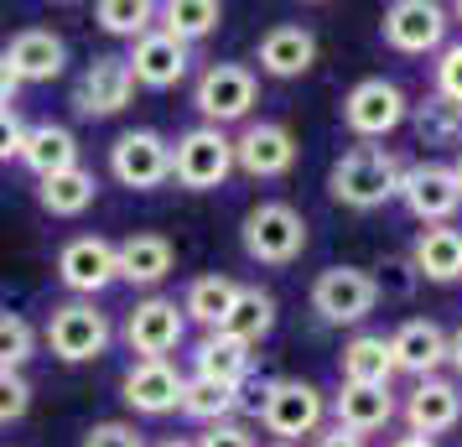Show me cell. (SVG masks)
Segmentation results:
<instances>
[{"label":"cell","mask_w":462,"mask_h":447,"mask_svg":"<svg viewBox=\"0 0 462 447\" xmlns=\"http://www.w3.org/2000/svg\"><path fill=\"white\" fill-rule=\"evenodd\" d=\"M400 172L405 167H400V156L390 146L358 141V146H348L333 162L328 192H333V203H343V209L369 213V209H384V203L400 192Z\"/></svg>","instance_id":"6da1fadb"},{"label":"cell","mask_w":462,"mask_h":447,"mask_svg":"<svg viewBox=\"0 0 462 447\" xmlns=\"http://www.w3.org/2000/svg\"><path fill=\"white\" fill-rule=\"evenodd\" d=\"M239 239H245V256L254 260V265H291L301 250H307V219L291 209V203H254L250 213H245V229H239Z\"/></svg>","instance_id":"7a4b0ae2"},{"label":"cell","mask_w":462,"mask_h":447,"mask_svg":"<svg viewBox=\"0 0 462 447\" xmlns=\"http://www.w3.org/2000/svg\"><path fill=\"white\" fill-rule=\"evenodd\" d=\"M328 422V396L307 380H271L260 390V426L281 442H301Z\"/></svg>","instance_id":"3957f363"},{"label":"cell","mask_w":462,"mask_h":447,"mask_svg":"<svg viewBox=\"0 0 462 447\" xmlns=\"http://www.w3.org/2000/svg\"><path fill=\"white\" fill-rule=\"evenodd\" d=\"M42 339L47 349H52V359H63V364H88V359H99L109 349V318L94 307V302H58L52 312H47V328H42Z\"/></svg>","instance_id":"277c9868"},{"label":"cell","mask_w":462,"mask_h":447,"mask_svg":"<svg viewBox=\"0 0 462 447\" xmlns=\"http://www.w3.org/2000/svg\"><path fill=\"white\" fill-rule=\"evenodd\" d=\"M234 172V141L213 126H192L177 135L171 146V177L188 192H208L224 188V177Z\"/></svg>","instance_id":"5b68a950"},{"label":"cell","mask_w":462,"mask_h":447,"mask_svg":"<svg viewBox=\"0 0 462 447\" xmlns=\"http://www.w3.org/2000/svg\"><path fill=\"white\" fill-rule=\"evenodd\" d=\"M254 94H260L254 68H245V63H208L203 73H198L192 105H198V115H203L213 130H224V126H234V120L250 115Z\"/></svg>","instance_id":"8992f818"},{"label":"cell","mask_w":462,"mask_h":447,"mask_svg":"<svg viewBox=\"0 0 462 447\" xmlns=\"http://www.w3.org/2000/svg\"><path fill=\"white\" fill-rule=\"evenodd\" d=\"M379 302V286L369 271H358V265H328L322 276L312 281V312L322 322H333V328H354L374 312Z\"/></svg>","instance_id":"52a82bcc"},{"label":"cell","mask_w":462,"mask_h":447,"mask_svg":"<svg viewBox=\"0 0 462 447\" xmlns=\"http://www.w3.org/2000/svg\"><path fill=\"white\" fill-rule=\"evenodd\" d=\"M109 172L120 188L151 192L171 182V141L156 135V130H125L115 146H109Z\"/></svg>","instance_id":"ba28073f"},{"label":"cell","mask_w":462,"mask_h":447,"mask_svg":"<svg viewBox=\"0 0 462 447\" xmlns=\"http://www.w3.org/2000/svg\"><path fill=\"white\" fill-rule=\"evenodd\" d=\"M405 115H411V105H405L400 84H390V79H364L343 99V126L354 130L358 141H384L390 130L405 126Z\"/></svg>","instance_id":"9c48e42d"},{"label":"cell","mask_w":462,"mask_h":447,"mask_svg":"<svg viewBox=\"0 0 462 447\" xmlns=\"http://www.w3.org/2000/svg\"><path fill=\"white\" fill-rule=\"evenodd\" d=\"M188 339V318H182V307L171 297H146L130 307L125 318V343L135 359H167L177 354Z\"/></svg>","instance_id":"30bf717a"},{"label":"cell","mask_w":462,"mask_h":447,"mask_svg":"<svg viewBox=\"0 0 462 447\" xmlns=\"http://www.w3.org/2000/svg\"><path fill=\"white\" fill-rule=\"evenodd\" d=\"M395 198L416 213L420 224H447L462 209V188H457V177H452L447 162H416V167H405Z\"/></svg>","instance_id":"8fae6325"},{"label":"cell","mask_w":462,"mask_h":447,"mask_svg":"<svg viewBox=\"0 0 462 447\" xmlns=\"http://www.w3.org/2000/svg\"><path fill=\"white\" fill-rule=\"evenodd\" d=\"M130 99H135V79H130L125 58H115V52L94 58V63L84 68V79L73 84V109H79L84 120H109V115H120Z\"/></svg>","instance_id":"7c38bea8"},{"label":"cell","mask_w":462,"mask_h":447,"mask_svg":"<svg viewBox=\"0 0 462 447\" xmlns=\"http://www.w3.org/2000/svg\"><path fill=\"white\" fill-rule=\"evenodd\" d=\"M58 276H63V286L73 292L79 302H94L99 292H109L115 286V245L99 235H79L68 239L63 250H58Z\"/></svg>","instance_id":"4fadbf2b"},{"label":"cell","mask_w":462,"mask_h":447,"mask_svg":"<svg viewBox=\"0 0 462 447\" xmlns=\"http://www.w3.org/2000/svg\"><path fill=\"white\" fill-rule=\"evenodd\" d=\"M182 385H188V375H177L171 359H135L120 380V401L135 416H171L182 405Z\"/></svg>","instance_id":"5bb4252c"},{"label":"cell","mask_w":462,"mask_h":447,"mask_svg":"<svg viewBox=\"0 0 462 447\" xmlns=\"http://www.w3.org/2000/svg\"><path fill=\"white\" fill-rule=\"evenodd\" d=\"M384 42L405 52V58H420V52H437L441 37H447V11L437 0H395L384 11Z\"/></svg>","instance_id":"9a60e30c"},{"label":"cell","mask_w":462,"mask_h":447,"mask_svg":"<svg viewBox=\"0 0 462 447\" xmlns=\"http://www.w3.org/2000/svg\"><path fill=\"white\" fill-rule=\"evenodd\" d=\"M234 167L245 177H286L296 167V135L275 120H254L234 141Z\"/></svg>","instance_id":"2e32d148"},{"label":"cell","mask_w":462,"mask_h":447,"mask_svg":"<svg viewBox=\"0 0 462 447\" xmlns=\"http://www.w3.org/2000/svg\"><path fill=\"white\" fill-rule=\"evenodd\" d=\"M130 79L135 84H146V88H171V84H182L188 79V68H192V47H182L177 37H167L162 26H151L146 37H135L130 42Z\"/></svg>","instance_id":"e0dca14e"},{"label":"cell","mask_w":462,"mask_h":447,"mask_svg":"<svg viewBox=\"0 0 462 447\" xmlns=\"http://www.w3.org/2000/svg\"><path fill=\"white\" fill-rule=\"evenodd\" d=\"M0 58L11 63V73H16L22 84H47V79H58L68 68V42L58 32H47V26H26V32H16V37L5 42Z\"/></svg>","instance_id":"ac0fdd59"},{"label":"cell","mask_w":462,"mask_h":447,"mask_svg":"<svg viewBox=\"0 0 462 447\" xmlns=\"http://www.w3.org/2000/svg\"><path fill=\"white\" fill-rule=\"evenodd\" d=\"M390 359H395V369H405V375L431 380L441 364H447V333H441V322L405 318L395 333H390Z\"/></svg>","instance_id":"d6986e66"},{"label":"cell","mask_w":462,"mask_h":447,"mask_svg":"<svg viewBox=\"0 0 462 447\" xmlns=\"http://www.w3.org/2000/svg\"><path fill=\"white\" fill-rule=\"evenodd\" d=\"M405 422L416 437H441L462 422V390L457 380H416V390L405 396Z\"/></svg>","instance_id":"ffe728a7"},{"label":"cell","mask_w":462,"mask_h":447,"mask_svg":"<svg viewBox=\"0 0 462 447\" xmlns=\"http://www.w3.org/2000/svg\"><path fill=\"white\" fill-rule=\"evenodd\" d=\"M171 265H177V250H171L167 235L141 229V235L115 245V276L130 281V286H156V281L171 276Z\"/></svg>","instance_id":"44dd1931"},{"label":"cell","mask_w":462,"mask_h":447,"mask_svg":"<svg viewBox=\"0 0 462 447\" xmlns=\"http://www.w3.org/2000/svg\"><path fill=\"white\" fill-rule=\"evenodd\" d=\"M254 58H260V68H265L271 79H301V73L317 63V37L301 22H281L260 37V52H254Z\"/></svg>","instance_id":"7402d4cb"},{"label":"cell","mask_w":462,"mask_h":447,"mask_svg":"<svg viewBox=\"0 0 462 447\" xmlns=\"http://www.w3.org/2000/svg\"><path fill=\"white\" fill-rule=\"evenodd\" d=\"M333 422L358 432V437H374L395 422V396L390 385H343L333 396Z\"/></svg>","instance_id":"603a6c76"},{"label":"cell","mask_w":462,"mask_h":447,"mask_svg":"<svg viewBox=\"0 0 462 447\" xmlns=\"http://www.w3.org/2000/svg\"><path fill=\"white\" fill-rule=\"evenodd\" d=\"M411 271L420 281H437V286L462 281V229H452V224H426L416 235V250H411Z\"/></svg>","instance_id":"cb8c5ba5"},{"label":"cell","mask_w":462,"mask_h":447,"mask_svg":"<svg viewBox=\"0 0 462 447\" xmlns=\"http://www.w3.org/2000/svg\"><path fill=\"white\" fill-rule=\"evenodd\" d=\"M250 369H254V354L245 343H234L229 333H203L198 349H192V380H213V385L239 390L250 380Z\"/></svg>","instance_id":"d4e9b609"},{"label":"cell","mask_w":462,"mask_h":447,"mask_svg":"<svg viewBox=\"0 0 462 447\" xmlns=\"http://www.w3.org/2000/svg\"><path fill=\"white\" fill-rule=\"evenodd\" d=\"M22 162L37 172V182H42V177H58V172L79 167V135H73L68 126H52V120H42V126H26Z\"/></svg>","instance_id":"484cf974"},{"label":"cell","mask_w":462,"mask_h":447,"mask_svg":"<svg viewBox=\"0 0 462 447\" xmlns=\"http://www.w3.org/2000/svg\"><path fill=\"white\" fill-rule=\"evenodd\" d=\"M337 369H343V385H390V375H395L390 339L384 333H358V339H348Z\"/></svg>","instance_id":"4316f807"},{"label":"cell","mask_w":462,"mask_h":447,"mask_svg":"<svg viewBox=\"0 0 462 447\" xmlns=\"http://www.w3.org/2000/svg\"><path fill=\"white\" fill-rule=\"evenodd\" d=\"M271 328H275V297L271 292H260V286H239L229 318L218 322V333H229V339L245 343V349H254Z\"/></svg>","instance_id":"83f0119b"},{"label":"cell","mask_w":462,"mask_h":447,"mask_svg":"<svg viewBox=\"0 0 462 447\" xmlns=\"http://www.w3.org/2000/svg\"><path fill=\"white\" fill-rule=\"evenodd\" d=\"M94 192H99L94 172L68 167V172H58V177H42V182H37V203H42L52 219H79V213L94 203Z\"/></svg>","instance_id":"f1b7e54d"},{"label":"cell","mask_w":462,"mask_h":447,"mask_svg":"<svg viewBox=\"0 0 462 447\" xmlns=\"http://www.w3.org/2000/svg\"><path fill=\"white\" fill-rule=\"evenodd\" d=\"M156 22H162L167 37L192 47V42H203L208 32H218L224 5H218V0H167V5H156Z\"/></svg>","instance_id":"f546056e"},{"label":"cell","mask_w":462,"mask_h":447,"mask_svg":"<svg viewBox=\"0 0 462 447\" xmlns=\"http://www.w3.org/2000/svg\"><path fill=\"white\" fill-rule=\"evenodd\" d=\"M234 297H239V281L218 276V271L213 276H198L188 286V297H182V318L198 322V328H208V333H218V322L229 318Z\"/></svg>","instance_id":"4dcf8cb0"},{"label":"cell","mask_w":462,"mask_h":447,"mask_svg":"<svg viewBox=\"0 0 462 447\" xmlns=\"http://www.w3.org/2000/svg\"><path fill=\"white\" fill-rule=\"evenodd\" d=\"M182 416L203 426H218V422H234V411H239V390L229 385H213V380H188L182 385V405H177Z\"/></svg>","instance_id":"1f68e13d"},{"label":"cell","mask_w":462,"mask_h":447,"mask_svg":"<svg viewBox=\"0 0 462 447\" xmlns=\"http://www.w3.org/2000/svg\"><path fill=\"white\" fill-rule=\"evenodd\" d=\"M416 135L420 146H462V109L447 105L441 94L416 105Z\"/></svg>","instance_id":"d6a6232c"},{"label":"cell","mask_w":462,"mask_h":447,"mask_svg":"<svg viewBox=\"0 0 462 447\" xmlns=\"http://www.w3.org/2000/svg\"><path fill=\"white\" fill-rule=\"evenodd\" d=\"M94 22L105 26L109 37H146L151 26H156V5L151 0H99L94 5Z\"/></svg>","instance_id":"836d02e7"},{"label":"cell","mask_w":462,"mask_h":447,"mask_svg":"<svg viewBox=\"0 0 462 447\" xmlns=\"http://www.w3.org/2000/svg\"><path fill=\"white\" fill-rule=\"evenodd\" d=\"M37 354V328L22 312H0V375H22Z\"/></svg>","instance_id":"e575fe53"},{"label":"cell","mask_w":462,"mask_h":447,"mask_svg":"<svg viewBox=\"0 0 462 447\" xmlns=\"http://www.w3.org/2000/svg\"><path fill=\"white\" fill-rule=\"evenodd\" d=\"M32 411V380L26 375H0V426L22 422Z\"/></svg>","instance_id":"d590c367"},{"label":"cell","mask_w":462,"mask_h":447,"mask_svg":"<svg viewBox=\"0 0 462 447\" xmlns=\"http://www.w3.org/2000/svg\"><path fill=\"white\" fill-rule=\"evenodd\" d=\"M437 94L447 105L462 109V42L441 47V63H437Z\"/></svg>","instance_id":"8d00e7d4"},{"label":"cell","mask_w":462,"mask_h":447,"mask_svg":"<svg viewBox=\"0 0 462 447\" xmlns=\"http://www.w3.org/2000/svg\"><path fill=\"white\" fill-rule=\"evenodd\" d=\"M79 447H146V437H141L130 422H94Z\"/></svg>","instance_id":"74e56055"},{"label":"cell","mask_w":462,"mask_h":447,"mask_svg":"<svg viewBox=\"0 0 462 447\" xmlns=\"http://www.w3.org/2000/svg\"><path fill=\"white\" fill-rule=\"evenodd\" d=\"M198 447H260V442H254L250 426H239V422H218V426H208V432L198 437Z\"/></svg>","instance_id":"f35d334b"},{"label":"cell","mask_w":462,"mask_h":447,"mask_svg":"<svg viewBox=\"0 0 462 447\" xmlns=\"http://www.w3.org/2000/svg\"><path fill=\"white\" fill-rule=\"evenodd\" d=\"M22 141H26V126L16 109H0V162H11V156H22Z\"/></svg>","instance_id":"ab89813d"},{"label":"cell","mask_w":462,"mask_h":447,"mask_svg":"<svg viewBox=\"0 0 462 447\" xmlns=\"http://www.w3.org/2000/svg\"><path fill=\"white\" fill-rule=\"evenodd\" d=\"M379 292H395V297H405L411 286H416V271H411V260H384V281L374 276Z\"/></svg>","instance_id":"60d3db41"},{"label":"cell","mask_w":462,"mask_h":447,"mask_svg":"<svg viewBox=\"0 0 462 447\" xmlns=\"http://www.w3.org/2000/svg\"><path fill=\"white\" fill-rule=\"evenodd\" d=\"M312 447H369V437H358V432H348V426H317L312 432Z\"/></svg>","instance_id":"b9f144b4"},{"label":"cell","mask_w":462,"mask_h":447,"mask_svg":"<svg viewBox=\"0 0 462 447\" xmlns=\"http://www.w3.org/2000/svg\"><path fill=\"white\" fill-rule=\"evenodd\" d=\"M16 94H22V79H16V73H11V63L0 58V109L16 105Z\"/></svg>","instance_id":"7bdbcfd3"},{"label":"cell","mask_w":462,"mask_h":447,"mask_svg":"<svg viewBox=\"0 0 462 447\" xmlns=\"http://www.w3.org/2000/svg\"><path fill=\"white\" fill-rule=\"evenodd\" d=\"M447 364L462 375V328H457V333H447Z\"/></svg>","instance_id":"ee69618b"},{"label":"cell","mask_w":462,"mask_h":447,"mask_svg":"<svg viewBox=\"0 0 462 447\" xmlns=\"http://www.w3.org/2000/svg\"><path fill=\"white\" fill-rule=\"evenodd\" d=\"M390 447H437V442H431V437H416V432H411V437H395Z\"/></svg>","instance_id":"f6af8a7d"},{"label":"cell","mask_w":462,"mask_h":447,"mask_svg":"<svg viewBox=\"0 0 462 447\" xmlns=\"http://www.w3.org/2000/svg\"><path fill=\"white\" fill-rule=\"evenodd\" d=\"M156 447H198V442H188V437H167V442H156Z\"/></svg>","instance_id":"bcb514c9"},{"label":"cell","mask_w":462,"mask_h":447,"mask_svg":"<svg viewBox=\"0 0 462 447\" xmlns=\"http://www.w3.org/2000/svg\"><path fill=\"white\" fill-rule=\"evenodd\" d=\"M452 177H457V188H462V151H457V162H452Z\"/></svg>","instance_id":"7dc6e473"},{"label":"cell","mask_w":462,"mask_h":447,"mask_svg":"<svg viewBox=\"0 0 462 447\" xmlns=\"http://www.w3.org/2000/svg\"><path fill=\"white\" fill-rule=\"evenodd\" d=\"M457 22H462V0H457Z\"/></svg>","instance_id":"c3c4849f"},{"label":"cell","mask_w":462,"mask_h":447,"mask_svg":"<svg viewBox=\"0 0 462 447\" xmlns=\"http://www.w3.org/2000/svg\"><path fill=\"white\" fill-rule=\"evenodd\" d=\"M275 447H291V442H275Z\"/></svg>","instance_id":"681fc988"}]
</instances>
